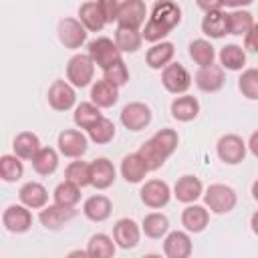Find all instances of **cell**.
Wrapping results in <instances>:
<instances>
[{
  "label": "cell",
  "mask_w": 258,
  "mask_h": 258,
  "mask_svg": "<svg viewBox=\"0 0 258 258\" xmlns=\"http://www.w3.org/2000/svg\"><path fill=\"white\" fill-rule=\"evenodd\" d=\"M210 222V212L204 206L198 204H187V208L181 212V226L191 232V234H200L206 230Z\"/></svg>",
  "instance_id": "cell-21"
},
{
  "label": "cell",
  "mask_w": 258,
  "mask_h": 258,
  "mask_svg": "<svg viewBox=\"0 0 258 258\" xmlns=\"http://www.w3.org/2000/svg\"><path fill=\"white\" fill-rule=\"evenodd\" d=\"M87 143H89L87 135L81 133L79 129H64V131L58 133V139H56L60 155L71 157V159H77V157L85 155V151L89 147Z\"/></svg>",
  "instance_id": "cell-8"
},
{
  "label": "cell",
  "mask_w": 258,
  "mask_h": 258,
  "mask_svg": "<svg viewBox=\"0 0 258 258\" xmlns=\"http://www.w3.org/2000/svg\"><path fill=\"white\" fill-rule=\"evenodd\" d=\"M175 54V46L173 42H167V40H159V42H153L151 48H147L145 52V62L149 69H165L171 58Z\"/></svg>",
  "instance_id": "cell-22"
},
{
  "label": "cell",
  "mask_w": 258,
  "mask_h": 258,
  "mask_svg": "<svg viewBox=\"0 0 258 258\" xmlns=\"http://www.w3.org/2000/svg\"><path fill=\"white\" fill-rule=\"evenodd\" d=\"M12 147H14V153H16L20 159L32 161V157H34V155L38 153V149H40V139H38V135L32 133V131H22V133H18V135L14 137Z\"/></svg>",
  "instance_id": "cell-29"
},
{
  "label": "cell",
  "mask_w": 258,
  "mask_h": 258,
  "mask_svg": "<svg viewBox=\"0 0 258 258\" xmlns=\"http://www.w3.org/2000/svg\"><path fill=\"white\" fill-rule=\"evenodd\" d=\"M244 48L250 52H258V32L252 28L248 34H244Z\"/></svg>",
  "instance_id": "cell-47"
},
{
  "label": "cell",
  "mask_w": 258,
  "mask_h": 258,
  "mask_svg": "<svg viewBox=\"0 0 258 258\" xmlns=\"http://www.w3.org/2000/svg\"><path fill=\"white\" fill-rule=\"evenodd\" d=\"M252 198H254V200L258 202V179H256V181L252 183Z\"/></svg>",
  "instance_id": "cell-52"
},
{
  "label": "cell",
  "mask_w": 258,
  "mask_h": 258,
  "mask_svg": "<svg viewBox=\"0 0 258 258\" xmlns=\"http://www.w3.org/2000/svg\"><path fill=\"white\" fill-rule=\"evenodd\" d=\"M111 212H113L111 200H109L107 196H101V194L87 198L85 204H83V214H85L91 222H105V220L111 216Z\"/></svg>",
  "instance_id": "cell-25"
},
{
  "label": "cell",
  "mask_w": 258,
  "mask_h": 258,
  "mask_svg": "<svg viewBox=\"0 0 258 258\" xmlns=\"http://www.w3.org/2000/svg\"><path fill=\"white\" fill-rule=\"evenodd\" d=\"M248 149H250V153H252L254 157H258V131H254V133L250 135V139H248Z\"/></svg>",
  "instance_id": "cell-49"
},
{
  "label": "cell",
  "mask_w": 258,
  "mask_h": 258,
  "mask_svg": "<svg viewBox=\"0 0 258 258\" xmlns=\"http://www.w3.org/2000/svg\"><path fill=\"white\" fill-rule=\"evenodd\" d=\"M196 85L204 93H218L224 87V69H222V64L212 62L208 67H200V71L196 73Z\"/></svg>",
  "instance_id": "cell-17"
},
{
  "label": "cell",
  "mask_w": 258,
  "mask_h": 258,
  "mask_svg": "<svg viewBox=\"0 0 258 258\" xmlns=\"http://www.w3.org/2000/svg\"><path fill=\"white\" fill-rule=\"evenodd\" d=\"M77 216V210L75 208H69V206H60V204H52V206H44L38 214V220L40 224L46 228V230H58L60 226H64L67 222H71L73 218Z\"/></svg>",
  "instance_id": "cell-13"
},
{
  "label": "cell",
  "mask_w": 258,
  "mask_h": 258,
  "mask_svg": "<svg viewBox=\"0 0 258 258\" xmlns=\"http://www.w3.org/2000/svg\"><path fill=\"white\" fill-rule=\"evenodd\" d=\"M200 113V103L196 97L191 95H181V97H175L173 103H171V117L181 121V123H187V121H194Z\"/></svg>",
  "instance_id": "cell-28"
},
{
  "label": "cell",
  "mask_w": 258,
  "mask_h": 258,
  "mask_svg": "<svg viewBox=\"0 0 258 258\" xmlns=\"http://www.w3.org/2000/svg\"><path fill=\"white\" fill-rule=\"evenodd\" d=\"M2 224L8 232L12 234H24L30 230L32 226V214H30V208H26L24 204H12L4 210L2 214Z\"/></svg>",
  "instance_id": "cell-10"
},
{
  "label": "cell",
  "mask_w": 258,
  "mask_h": 258,
  "mask_svg": "<svg viewBox=\"0 0 258 258\" xmlns=\"http://www.w3.org/2000/svg\"><path fill=\"white\" fill-rule=\"evenodd\" d=\"M139 238H141V228L135 224V220L131 218H121L115 222L113 226V240L119 248L123 250H129V248H135L139 244Z\"/></svg>",
  "instance_id": "cell-14"
},
{
  "label": "cell",
  "mask_w": 258,
  "mask_h": 258,
  "mask_svg": "<svg viewBox=\"0 0 258 258\" xmlns=\"http://www.w3.org/2000/svg\"><path fill=\"white\" fill-rule=\"evenodd\" d=\"M189 56H191V60H194L196 64L208 67V64L214 62L216 50H214V46H212L210 40H206V38H196V40L189 42Z\"/></svg>",
  "instance_id": "cell-38"
},
{
  "label": "cell",
  "mask_w": 258,
  "mask_h": 258,
  "mask_svg": "<svg viewBox=\"0 0 258 258\" xmlns=\"http://www.w3.org/2000/svg\"><path fill=\"white\" fill-rule=\"evenodd\" d=\"M204 196V185L196 175H181L173 185V198L181 204H194Z\"/></svg>",
  "instance_id": "cell-19"
},
{
  "label": "cell",
  "mask_w": 258,
  "mask_h": 258,
  "mask_svg": "<svg viewBox=\"0 0 258 258\" xmlns=\"http://www.w3.org/2000/svg\"><path fill=\"white\" fill-rule=\"evenodd\" d=\"M117 177L115 165L107 157H97L91 161V185L97 189H107Z\"/></svg>",
  "instance_id": "cell-18"
},
{
  "label": "cell",
  "mask_w": 258,
  "mask_h": 258,
  "mask_svg": "<svg viewBox=\"0 0 258 258\" xmlns=\"http://www.w3.org/2000/svg\"><path fill=\"white\" fill-rule=\"evenodd\" d=\"M18 200L30 210H42L48 202V191L38 181H28L18 189Z\"/></svg>",
  "instance_id": "cell-20"
},
{
  "label": "cell",
  "mask_w": 258,
  "mask_h": 258,
  "mask_svg": "<svg viewBox=\"0 0 258 258\" xmlns=\"http://www.w3.org/2000/svg\"><path fill=\"white\" fill-rule=\"evenodd\" d=\"M254 16L248 10L236 8L234 12L228 14V34H236V36H244L254 28Z\"/></svg>",
  "instance_id": "cell-34"
},
{
  "label": "cell",
  "mask_w": 258,
  "mask_h": 258,
  "mask_svg": "<svg viewBox=\"0 0 258 258\" xmlns=\"http://www.w3.org/2000/svg\"><path fill=\"white\" fill-rule=\"evenodd\" d=\"M167 155H173V151L177 149V143H179V137L173 129H159L153 137H151Z\"/></svg>",
  "instance_id": "cell-45"
},
{
  "label": "cell",
  "mask_w": 258,
  "mask_h": 258,
  "mask_svg": "<svg viewBox=\"0 0 258 258\" xmlns=\"http://www.w3.org/2000/svg\"><path fill=\"white\" fill-rule=\"evenodd\" d=\"M238 89L246 99L258 101V69H246L238 79Z\"/></svg>",
  "instance_id": "cell-43"
},
{
  "label": "cell",
  "mask_w": 258,
  "mask_h": 258,
  "mask_svg": "<svg viewBox=\"0 0 258 258\" xmlns=\"http://www.w3.org/2000/svg\"><path fill=\"white\" fill-rule=\"evenodd\" d=\"M204 202H206V208H210V212L228 214L236 208L238 196H236L234 187H230L226 183H212L204 194Z\"/></svg>",
  "instance_id": "cell-2"
},
{
  "label": "cell",
  "mask_w": 258,
  "mask_h": 258,
  "mask_svg": "<svg viewBox=\"0 0 258 258\" xmlns=\"http://www.w3.org/2000/svg\"><path fill=\"white\" fill-rule=\"evenodd\" d=\"M64 179L73 181L79 187L91 185V163L87 161H71L64 169Z\"/></svg>",
  "instance_id": "cell-39"
},
{
  "label": "cell",
  "mask_w": 258,
  "mask_h": 258,
  "mask_svg": "<svg viewBox=\"0 0 258 258\" xmlns=\"http://www.w3.org/2000/svg\"><path fill=\"white\" fill-rule=\"evenodd\" d=\"M254 0H224V6H230V8H244V6H250Z\"/></svg>",
  "instance_id": "cell-50"
},
{
  "label": "cell",
  "mask_w": 258,
  "mask_h": 258,
  "mask_svg": "<svg viewBox=\"0 0 258 258\" xmlns=\"http://www.w3.org/2000/svg\"><path fill=\"white\" fill-rule=\"evenodd\" d=\"M117 99H119V87L109 83L107 79H101L91 87V101L101 109L113 107Z\"/></svg>",
  "instance_id": "cell-24"
},
{
  "label": "cell",
  "mask_w": 258,
  "mask_h": 258,
  "mask_svg": "<svg viewBox=\"0 0 258 258\" xmlns=\"http://www.w3.org/2000/svg\"><path fill=\"white\" fill-rule=\"evenodd\" d=\"M87 133H89V139H91L93 143L105 145V143H109V141L115 137V125H113V121H109L107 117H101L91 129H87Z\"/></svg>",
  "instance_id": "cell-42"
},
{
  "label": "cell",
  "mask_w": 258,
  "mask_h": 258,
  "mask_svg": "<svg viewBox=\"0 0 258 258\" xmlns=\"http://www.w3.org/2000/svg\"><path fill=\"white\" fill-rule=\"evenodd\" d=\"M163 254L167 258H187L191 254V238L187 232H167L163 238Z\"/></svg>",
  "instance_id": "cell-16"
},
{
  "label": "cell",
  "mask_w": 258,
  "mask_h": 258,
  "mask_svg": "<svg viewBox=\"0 0 258 258\" xmlns=\"http://www.w3.org/2000/svg\"><path fill=\"white\" fill-rule=\"evenodd\" d=\"M101 107H97L93 101L91 103H81L75 107V113H73V121L77 127L81 129H91L99 119H101Z\"/></svg>",
  "instance_id": "cell-35"
},
{
  "label": "cell",
  "mask_w": 258,
  "mask_h": 258,
  "mask_svg": "<svg viewBox=\"0 0 258 258\" xmlns=\"http://www.w3.org/2000/svg\"><path fill=\"white\" fill-rule=\"evenodd\" d=\"M79 20L85 24L89 32H99L107 24V18L97 2H85L79 6Z\"/></svg>",
  "instance_id": "cell-27"
},
{
  "label": "cell",
  "mask_w": 258,
  "mask_h": 258,
  "mask_svg": "<svg viewBox=\"0 0 258 258\" xmlns=\"http://www.w3.org/2000/svg\"><path fill=\"white\" fill-rule=\"evenodd\" d=\"M145 16H147V6L143 0H123L119 4L117 22L123 26L139 28L145 24Z\"/></svg>",
  "instance_id": "cell-15"
},
{
  "label": "cell",
  "mask_w": 258,
  "mask_h": 258,
  "mask_svg": "<svg viewBox=\"0 0 258 258\" xmlns=\"http://www.w3.org/2000/svg\"><path fill=\"white\" fill-rule=\"evenodd\" d=\"M115 42H117L121 52H137L141 48L143 34L139 32V28H131V26L119 24L117 30H115Z\"/></svg>",
  "instance_id": "cell-30"
},
{
  "label": "cell",
  "mask_w": 258,
  "mask_h": 258,
  "mask_svg": "<svg viewBox=\"0 0 258 258\" xmlns=\"http://www.w3.org/2000/svg\"><path fill=\"white\" fill-rule=\"evenodd\" d=\"M103 79H107L109 83H113V85H117V87L127 85V81H129V69H127V64L123 62V58L117 60V62H113L111 67H107V69L103 71Z\"/></svg>",
  "instance_id": "cell-44"
},
{
  "label": "cell",
  "mask_w": 258,
  "mask_h": 258,
  "mask_svg": "<svg viewBox=\"0 0 258 258\" xmlns=\"http://www.w3.org/2000/svg\"><path fill=\"white\" fill-rule=\"evenodd\" d=\"M139 198L141 202L151 208V210H159L163 206H167L169 198H171V189L165 181L161 179H149L141 185V191H139Z\"/></svg>",
  "instance_id": "cell-9"
},
{
  "label": "cell",
  "mask_w": 258,
  "mask_h": 258,
  "mask_svg": "<svg viewBox=\"0 0 258 258\" xmlns=\"http://www.w3.org/2000/svg\"><path fill=\"white\" fill-rule=\"evenodd\" d=\"M97 4L101 6V10H103V14H105V18H107V22H113V20H117V14H119V0H97Z\"/></svg>",
  "instance_id": "cell-46"
},
{
  "label": "cell",
  "mask_w": 258,
  "mask_h": 258,
  "mask_svg": "<svg viewBox=\"0 0 258 258\" xmlns=\"http://www.w3.org/2000/svg\"><path fill=\"white\" fill-rule=\"evenodd\" d=\"M48 105L54 109V111H69L75 107L77 103V93H75V87L69 83V81H54L50 87H48Z\"/></svg>",
  "instance_id": "cell-11"
},
{
  "label": "cell",
  "mask_w": 258,
  "mask_h": 258,
  "mask_svg": "<svg viewBox=\"0 0 258 258\" xmlns=\"http://www.w3.org/2000/svg\"><path fill=\"white\" fill-rule=\"evenodd\" d=\"M196 4L204 12H210V10H220L224 6V0H196Z\"/></svg>",
  "instance_id": "cell-48"
},
{
  "label": "cell",
  "mask_w": 258,
  "mask_h": 258,
  "mask_svg": "<svg viewBox=\"0 0 258 258\" xmlns=\"http://www.w3.org/2000/svg\"><path fill=\"white\" fill-rule=\"evenodd\" d=\"M54 202L60 204V206H69V208H75L81 200V187L75 185L73 181H62L54 187V194H52Z\"/></svg>",
  "instance_id": "cell-41"
},
{
  "label": "cell",
  "mask_w": 258,
  "mask_h": 258,
  "mask_svg": "<svg viewBox=\"0 0 258 258\" xmlns=\"http://www.w3.org/2000/svg\"><path fill=\"white\" fill-rule=\"evenodd\" d=\"M250 228H252V232L258 236V210L252 214V218H250Z\"/></svg>",
  "instance_id": "cell-51"
},
{
  "label": "cell",
  "mask_w": 258,
  "mask_h": 258,
  "mask_svg": "<svg viewBox=\"0 0 258 258\" xmlns=\"http://www.w3.org/2000/svg\"><path fill=\"white\" fill-rule=\"evenodd\" d=\"M87 54H89V56L93 58V62H95L99 69H103V71H105L107 67H111L113 62L121 60V50H119L117 42L111 40V38H107V36H99V38L91 40Z\"/></svg>",
  "instance_id": "cell-4"
},
{
  "label": "cell",
  "mask_w": 258,
  "mask_h": 258,
  "mask_svg": "<svg viewBox=\"0 0 258 258\" xmlns=\"http://www.w3.org/2000/svg\"><path fill=\"white\" fill-rule=\"evenodd\" d=\"M202 32L210 38H222L228 34V14L220 10H210L206 12L202 20Z\"/></svg>",
  "instance_id": "cell-26"
},
{
  "label": "cell",
  "mask_w": 258,
  "mask_h": 258,
  "mask_svg": "<svg viewBox=\"0 0 258 258\" xmlns=\"http://www.w3.org/2000/svg\"><path fill=\"white\" fill-rule=\"evenodd\" d=\"M220 64L226 71H242L246 64V52L238 44H226L220 50Z\"/></svg>",
  "instance_id": "cell-36"
},
{
  "label": "cell",
  "mask_w": 258,
  "mask_h": 258,
  "mask_svg": "<svg viewBox=\"0 0 258 258\" xmlns=\"http://www.w3.org/2000/svg\"><path fill=\"white\" fill-rule=\"evenodd\" d=\"M161 85L173 95H183L191 87V77L179 62H169L161 73Z\"/></svg>",
  "instance_id": "cell-7"
},
{
  "label": "cell",
  "mask_w": 258,
  "mask_h": 258,
  "mask_svg": "<svg viewBox=\"0 0 258 258\" xmlns=\"http://www.w3.org/2000/svg\"><path fill=\"white\" fill-rule=\"evenodd\" d=\"M141 230L147 238H153V240H159V238H165V234L169 232V220L165 214H159V212H151L143 218V224H141Z\"/></svg>",
  "instance_id": "cell-31"
},
{
  "label": "cell",
  "mask_w": 258,
  "mask_h": 258,
  "mask_svg": "<svg viewBox=\"0 0 258 258\" xmlns=\"http://www.w3.org/2000/svg\"><path fill=\"white\" fill-rule=\"evenodd\" d=\"M58 40L64 48H81L87 42V28L79 18H62L58 22Z\"/></svg>",
  "instance_id": "cell-6"
},
{
  "label": "cell",
  "mask_w": 258,
  "mask_h": 258,
  "mask_svg": "<svg viewBox=\"0 0 258 258\" xmlns=\"http://www.w3.org/2000/svg\"><path fill=\"white\" fill-rule=\"evenodd\" d=\"M254 28H256V32H258V22H256V24H254Z\"/></svg>",
  "instance_id": "cell-53"
},
{
  "label": "cell",
  "mask_w": 258,
  "mask_h": 258,
  "mask_svg": "<svg viewBox=\"0 0 258 258\" xmlns=\"http://www.w3.org/2000/svg\"><path fill=\"white\" fill-rule=\"evenodd\" d=\"M22 173H24V165H22V161L16 153L14 155L6 153V155L0 157V175H2L4 181H8V183L18 181L22 177Z\"/></svg>",
  "instance_id": "cell-40"
},
{
  "label": "cell",
  "mask_w": 258,
  "mask_h": 258,
  "mask_svg": "<svg viewBox=\"0 0 258 258\" xmlns=\"http://www.w3.org/2000/svg\"><path fill=\"white\" fill-rule=\"evenodd\" d=\"M147 171H149V167H147V163L143 161V157L137 151L125 155L123 161H121V175H123V179L127 183H139V181H143L145 175H147Z\"/></svg>",
  "instance_id": "cell-23"
},
{
  "label": "cell",
  "mask_w": 258,
  "mask_h": 258,
  "mask_svg": "<svg viewBox=\"0 0 258 258\" xmlns=\"http://www.w3.org/2000/svg\"><path fill=\"white\" fill-rule=\"evenodd\" d=\"M115 250H117V244L107 234H93L89 238L87 254L91 258H111V256H115Z\"/></svg>",
  "instance_id": "cell-32"
},
{
  "label": "cell",
  "mask_w": 258,
  "mask_h": 258,
  "mask_svg": "<svg viewBox=\"0 0 258 258\" xmlns=\"http://www.w3.org/2000/svg\"><path fill=\"white\" fill-rule=\"evenodd\" d=\"M32 167L38 175H50L58 167V153L52 147H40L38 153L32 157Z\"/></svg>",
  "instance_id": "cell-33"
},
{
  "label": "cell",
  "mask_w": 258,
  "mask_h": 258,
  "mask_svg": "<svg viewBox=\"0 0 258 258\" xmlns=\"http://www.w3.org/2000/svg\"><path fill=\"white\" fill-rule=\"evenodd\" d=\"M246 149H248V143H244V139L240 135H234V133H228V135L220 137L218 145H216L218 157L228 165L242 163L244 157H246Z\"/></svg>",
  "instance_id": "cell-5"
},
{
  "label": "cell",
  "mask_w": 258,
  "mask_h": 258,
  "mask_svg": "<svg viewBox=\"0 0 258 258\" xmlns=\"http://www.w3.org/2000/svg\"><path fill=\"white\" fill-rule=\"evenodd\" d=\"M121 123L129 131H141L151 123V109L145 103H129L121 111Z\"/></svg>",
  "instance_id": "cell-12"
},
{
  "label": "cell",
  "mask_w": 258,
  "mask_h": 258,
  "mask_svg": "<svg viewBox=\"0 0 258 258\" xmlns=\"http://www.w3.org/2000/svg\"><path fill=\"white\" fill-rule=\"evenodd\" d=\"M179 22H181V8L173 0H157L141 34L147 42L153 44L163 40Z\"/></svg>",
  "instance_id": "cell-1"
},
{
  "label": "cell",
  "mask_w": 258,
  "mask_h": 258,
  "mask_svg": "<svg viewBox=\"0 0 258 258\" xmlns=\"http://www.w3.org/2000/svg\"><path fill=\"white\" fill-rule=\"evenodd\" d=\"M95 62L89 54H75L69 58L67 62V81L75 87V89H83L87 85H91L93 75H95Z\"/></svg>",
  "instance_id": "cell-3"
},
{
  "label": "cell",
  "mask_w": 258,
  "mask_h": 258,
  "mask_svg": "<svg viewBox=\"0 0 258 258\" xmlns=\"http://www.w3.org/2000/svg\"><path fill=\"white\" fill-rule=\"evenodd\" d=\"M141 157H143V161L147 163V167H149V171H155V169H159L165 161H167V153L153 141V139H147L141 147H139V151H137Z\"/></svg>",
  "instance_id": "cell-37"
}]
</instances>
